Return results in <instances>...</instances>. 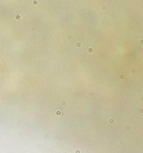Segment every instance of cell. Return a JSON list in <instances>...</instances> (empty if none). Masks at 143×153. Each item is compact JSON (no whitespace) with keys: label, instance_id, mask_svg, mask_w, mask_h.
<instances>
[{"label":"cell","instance_id":"1","mask_svg":"<svg viewBox=\"0 0 143 153\" xmlns=\"http://www.w3.org/2000/svg\"><path fill=\"white\" fill-rule=\"evenodd\" d=\"M32 4H33V5H38V1H37V0H33Z\"/></svg>","mask_w":143,"mask_h":153},{"label":"cell","instance_id":"2","mask_svg":"<svg viewBox=\"0 0 143 153\" xmlns=\"http://www.w3.org/2000/svg\"><path fill=\"white\" fill-rule=\"evenodd\" d=\"M56 114H57V115H62V112H61V111H56Z\"/></svg>","mask_w":143,"mask_h":153},{"label":"cell","instance_id":"3","mask_svg":"<svg viewBox=\"0 0 143 153\" xmlns=\"http://www.w3.org/2000/svg\"><path fill=\"white\" fill-rule=\"evenodd\" d=\"M88 51H89V53H93V48H92V47L91 48H88Z\"/></svg>","mask_w":143,"mask_h":153},{"label":"cell","instance_id":"4","mask_svg":"<svg viewBox=\"0 0 143 153\" xmlns=\"http://www.w3.org/2000/svg\"><path fill=\"white\" fill-rule=\"evenodd\" d=\"M80 45H81L80 42H77V44H76V46H77V47H80Z\"/></svg>","mask_w":143,"mask_h":153},{"label":"cell","instance_id":"5","mask_svg":"<svg viewBox=\"0 0 143 153\" xmlns=\"http://www.w3.org/2000/svg\"><path fill=\"white\" fill-rule=\"evenodd\" d=\"M125 78V74H120V79H124Z\"/></svg>","mask_w":143,"mask_h":153},{"label":"cell","instance_id":"6","mask_svg":"<svg viewBox=\"0 0 143 153\" xmlns=\"http://www.w3.org/2000/svg\"><path fill=\"white\" fill-rule=\"evenodd\" d=\"M76 153H81V152H80V150H76Z\"/></svg>","mask_w":143,"mask_h":153}]
</instances>
